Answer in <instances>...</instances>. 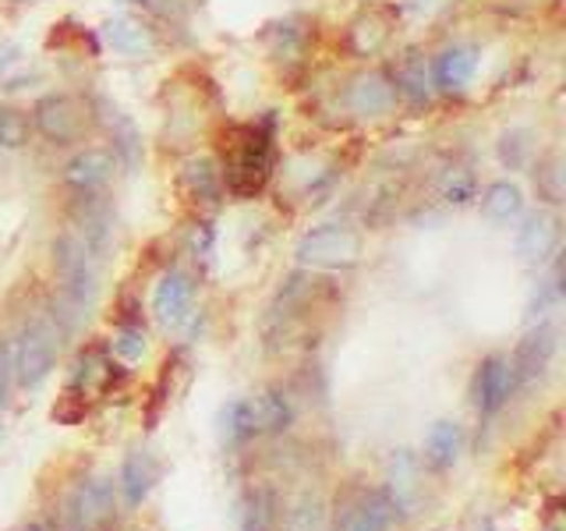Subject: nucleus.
<instances>
[{
  "label": "nucleus",
  "instance_id": "412c9836",
  "mask_svg": "<svg viewBox=\"0 0 566 531\" xmlns=\"http://www.w3.org/2000/svg\"><path fill=\"white\" fill-rule=\"evenodd\" d=\"M397 85V96L411 100V103H429L432 100V67L424 58L411 53L397 64V75H389Z\"/></svg>",
  "mask_w": 566,
  "mask_h": 531
},
{
  "label": "nucleus",
  "instance_id": "393cba45",
  "mask_svg": "<svg viewBox=\"0 0 566 531\" xmlns=\"http://www.w3.org/2000/svg\"><path fill=\"white\" fill-rule=\"evenodd\" d=\"M457 454H460V425L436 421L429 439H424V457H429L436 468H453Z\"/></svg>",
  "mask_w": 566,
  "mask_h": 531
},
{
  "label": "nucleus",
  "instance_id": "9d476101",
  "mask_svg": "<svg viewBox=\"0 0 566 531\" xmlns=\"http://www.w3.org/2000/svg\"><path fill=\"white\" fill-rule=\"evenodd\" d=\"M389 40H394V22H389V14L379 8H368L358 18H350V25L344 32V46L350 58H358V61L379 58L389 46Z\"/></svg>",
  "mask_w": 566,
  "mask_h": 531
},
{
  "label": "nucleus",
  "instance_id": "cd10ccee",
  "mask_svg": "<svg viewBox=\"0 0 566 531\" xmlns=\"http://www.w3.org/2000/svg\"><path fill=\"white\" fill-rule=\"evenodd\" d=\"M35 128L32 117L25 111H14V106H0V149H25L32 142Z\"/></svg>",
  "mask_w": 566,
  "mask_h": 531
},
{
  "label": "nucleus",
  "instance_id": "72a5a7b5",
  "mask_svg": "<svg viewBox=\"0 0 566 531\" xmlns=\"http://www.w3.org/2000/svg\"><path fill=\"white\" fill-rule=\"evenodd\" d=\"M11 351L8 347H0V407H4V400H8V383H11Z\"/></svg>",
  "mask_w": 566,
  "mask_h": 531
},
{
  "label": "nucleus",
  "instance_id": "a878e982",
  "mask_svg": "<svg viewBox=\"0 0 566 531\" xmlns=\"http://www.w3.org/2000/svg\"><path fill=\"white\" fill-rule=\"evenodd\" d=\"M276 521V500L270 489H252L241 503V531H270Z\"/></svg>",
  "mask_w": 566,
  "mask_h": 531
},
{
  "label": "nucleus",
  "instance_id": "7ed1b4c3",
  "mask_svg": "<svg viewBox=\"0 0 566 531\" xmlns=\"http://www.w3.org/2000/svg\"><path fill=\"white\" fill-rule=\"evenodd\" d=\"M64 323L57 319H35L22 330L18 344L11 351V372L14 379L22 386H40L53 365H57V354H61V336H64Z\"/></svg>",
  "mask_w": 566,
  "mask_h": 531
},
{
  "label": "nucleus",
  "instance_id": "0eeeda50",
  "mask_svg": "<svg viewBox=\"0 0 566 531\" xmlns=\"http://www.w3.org/2000/svg\"><path fill=\"white\" fill-rule=\"evenodd\" d=\"M513 389H517V379H513V362L506 354H489V358L478 365L474 372V407L482 415H495L503 412L506 400L513 397Z\"/></svg>",
  "mask_w": 566,
  "mask_h": 531
},
{
  "label": "nucleus",
  "instance_id": "2eb2a0df",
  "mask_svg": "<svg viewBox=\"0 0 566 531\" xmlns=\"http://www.w3.org/2000/svg\"><path fill=\"white\" fill-rule=\"evenodd\" d=\"M103 35L117 53H124V58H149V53H156V46H159L156 32L142 22V18H132V14L111 18V22L103 25Z\"/></svg>",
  "mask_w": 566,
  "mask_h": 531
},
{
  "label": "nucleus",
  "instance_id": "b1692460",
  "mask_svg": "<svg viewBox=\"0 0 566 531\" xmlns=\"http://www.w3.org/2000/svg\"><path fill=\"white\" fill-rule=\"evenodd\" d=\"M255 436V418H252V400H230L220 412V439L223 447H241Z\"/></svg>",
  "mask_w": 566,
  "mask_h": 531
},
{
  "label": "nucleus",
  "instance_id": "423d86ee",
  "mask_svg": "<svg viewBox=\"0 0 566 531\" xmlns=\"http://www.w3.org/2000/svg\"><path fill=\"white\" fill-rule=\"evenodd\" d=\"M114 518V482L88 478L67 500V524L75 531H103Z\"/></svg>",
  "mask_w": 566,
  "mask_h": 531
},
{
  "label": "nucleus",
  "instance_id": "5701e85b",
  "mask_svg": "<svg viewBox=\"0 0 566 531\" xmlns=\"http://www.w3.org/2000/svg\"><path fill=\"white\" fill-rule=\"evenodd\" d=\"M482 212L495 223H510L524 212V191L513 181H492L482 195Z\"/></svg>",
  "mask_w": 566,
  "mask_h": 531
},
{
  "label": "nucleus",
  "instance_id": "2f4dec72",
  "mask_svg": "<svg viewBox=\"0 0 566 531\" xmlns=\"http://www.w3.org/2000/svg\"><path fill=\"white\" fill-rule=\"evenodd\" d=\"M114 354H120L124 362H138L146 354V333L135 323H124L114 336Z\"/></svg>",
  "mask_w": 566,
  "mask_h": 531
},
{
  "label": "nucleus",
  "instance_id": "bb28decb",
  "mask_svg": "<svg viewBox=\"0 0 566 531\" xmlns=\"http://www.w3.org/2000/svg\"><path fill=\"white\" fill-rule=\"evenodd\" d=\"M439 195H442V202H450V206H468L471 199H478V177H474V170L471 167L442 170Z\"/></svg>",
  "mask_w": 566,
  "mask_h": 531
},
{
  "label": "nucleus",
  "instance_id": "e433bc0d",
  "mask_svg": "<svg viewBox=\"0 0 566 531\" xmlns=\"http://www.w3.org/2000/svg\"><path fill=\"white\" fill-rule=\"evenodd\" d=\"M29 531H46V528H43V524H32Z\"/></svg>",
  "mask_w": 566,
  "mask_h": 531
},
{
  "label": "nucleus",
  "instance_id": "39448f33",
  "mask_svg": "<svg viewBox=\"0 0 566 531\" xmlns=\"http://www.w3.org/2000/svg\"><path fill=\"white\" fill-rule=\"evenodd\" d=\"M344 103L354 117L361 121H379L386 114L397 111V85L389 79V71H379V67H368V71H358L347 88H344Z\"/></svg>",
  "mask_w": 566,
  "mask_h": 531
},
{
  "label": "nucleus",
  "instance_id": "f03ea898",
  "mask_svg": "<svg viewBox=\"0 0 566 531\" xmlns=\"http://www.w3.org/2000/svg\"><path fill=\"white\" fill-rule=\"evenodd\" d=\"M32 128L40 132L50 146H75L93 128V103L71 93H46L32 106Z\"/></svg>",
  "mask_w": 566,
  "mask_h": 531
},
{
  "label": "nucleus",
  "instance_id": "c9c22d12",
  "mask_svg": "<svg viewBox=\"0 0 566 531\" xmlns=\"http://www.w3.org/2000/svg\"><path fill=\"white\" fill-rule=\"evenodd\" d=\"M103 531H132V528H111V524H106Z\"/></svg>",
  "mask_w": 566,
  "mask_h": 531
},
{
  "label": "nucleus",
  "instance_id": "6e6552de",
  "mask_svg": "<svg viewBox=\"0 0 566 531\" xmlns=\"http://www.w3.org/2000/svg\"><path fill=\"white\" fill-rule=\"evenodd\" d=\"M556 358V326H548L545 319L535 326V330H527V336L517 344V354H513V379H517V386H535L548 365H553Z\"/></svg>",
  "mask_w": 566,
  "mask_h": 531
},
{
  "label": "nucleus",
  "instance_id": "c85d7f7f",
  "mask_svg": "<svg viewBox=\"0 0 566 531\" xmlns=\"http://www.w3.org/2000/svg\"><path fill=\"white\" fill-rule=\"evenodd\" d=\"M535 188H538V199H545L548 206L563 202V159H559V153H548L545 159H538Z\"/></svg>",
  "mask_w": 566,
  "mask_h": 531
},
{
  "label": "nucleus",
  "instance_id": "20e7f679",
  "mask_svg": "<svg viewBox=\"0 0 566 531\" xmlns=\"http://www.w3.org/2000/svg\"><path fill=\"white\" fill-rule=\"evenodd\" d=\"M361 235L354 227L344 223H326L308 230L305 238L297 241L294 256L305 270H350L361 259Z\"/></svg>",
  "mask_w": 566,
  "mask_h": 531
},
{
  "label": "nucleus",
  "instance_id": "aec40b11",
  "mask_svg": "<svg viewBox=\"0 0 566 531\" xmlns=\"http://www.w3.org/2000/svg\"><path fill=\"white\" fill-rule=\"evenodd\" d=\"M114 383V362L106 358V351H99V347H88L82 358H78V365H75V376H71V389L75 394H82V397H88V394H103L106 386Z\"/></svg>",
  "mask_w": 566,
  "mask_h": 531
},
{
  "label": "nucleus",
  "instance_id": "f257e3e1",
  "mask_svg": "<svg viewBox=\"0 0 566 531\" xmlns=\"http://www.w3.org/2000/svg\"><path fill=\"white\" fill-rule=\"evenodd\" d=\"M276 167V156H273V142L265 132L259 128H244L234 142L227 146V156L220 164L223 174V191L230 199H255V195L265 191Z\"/></svg>",
  "mask_w": 566,
  "mask_h": 531
},
{
  "label": "nucleus",
  "instance_id": "1a4fd4ad",
  "mask_svg": "<svg viewBox=\"0 0 566 531\" xmlns=\"http://www.w3.org/2000/svg\"><path fill=\"white\" fill-rule=\"evenodd\" d=\"M117 170V156L106 146H85L67 159L64 185L75 195H96Z\"/></svg>",
  "mask_w": 566,
  "mask_h": 531
},
{
  "label": "nucleus",
  "instance_id": "dca6fc26",
  "mask_svg": "<svg viewBox=\"0 0 566 531\" xmlns=\"http://www.w3.org/2000/svg\"><path fill=\"white\" fill-rule=\"evenodd\" d=\"M265 46H270L273 61L301 64L308 58V22L305 18H283V22L265 29Z\"/></svg>",
  "mask_w": 566,
  "mask_h": 531
},
{
  "label": "nucleus",
  "instance_id": "4468645a",
  "mask_svg": "<svg viewBox=\"0 0 566 531\" xmlns=\"http://www.w3.org/2000/svg\"><path fill=\"white\" fill-rule=\"evenodd\" d=\"M181 191L199 206H217L223 199V174L212 156H191L181 167Z\"/></svg>",
  "mask_w": 566,
  "mask_h": 531
},
{
  "label": "nucleus",
  "instance_id": "6ab92c4d",
  "mask_svg": "<svg viewBox=\"0 0 566 531\" xmlns=\"http://www.w3.org/2000/svg\"><path fill=\"white\" fill-rule=\"evenodd\" d=\"M159 478V465L153 460V454L146 450H135L124 457V468H120V492H124V503L128 507H142V500L153 492Z\"/></svg>",
  "mask_w": 566,
  "mask_h": 531
},
{
  "label": "nucleus",
  "instance_id": "473e14b6",
  "mask_svg": "<svg viewBox=\"0 0 566 531\" xmlns=\"http://www.w3.org/2000/svg\"><path fill=\"white\" fill-rule=\"evenodd\" d=\"M287 531H323V513H318L315 500H305L294 513H291V524Z\"/></svg>",
  "mask_w": 566,
  "mask_h": 531
},
{
  "label": "nucleus",
  "instance_id": "9b49d317",
  "mask_svg": "<svg viewBox=\"0 0 566 531\" xmlns=\"http://www.w3.org/2000/svg\"><path fill=\"white\" fill-rule=\"evenodd\" d=\"M559 248V217L548 209L531 212L517 230V256L527 266H545Z\"/></svg>",
  "mask_w": 566,
  "mask_h": 531
},
{
  "label": "nucleus",
  "instance_id": "ddd939ff",
  "mask_svg": "<svg viewBox=\"0 0 566 531\" xmlns=\"http://www.w3.org/2000/svg\"><path fill=\"white\" fill-rule=\"evenodd\" d=\"M478 71V50L468 43H453L432 64V85L439 93H464Z\"/></svg>",
  "mask_w": 566,
  "mask_h": 531
},
{
  "label": "nucleus",
  "instance_id": "4be33fe9",
  "mask_svg": "<svg viewBox=\"0 0 566 531\" xmlns=\"http://www.w3.org/2000/svg\"><path fill=\"white\" fill-rule=\"evenodd\" d=\"M252 418H255V436L259 433H283L294 418L291 397L283 389H265L262 397H252Z\"/></svg>",
  "mask_w": 566,
  "mask_h": 531
},
{
  "label": "nucleus",
  "instance_id": "a211bd4d",
  "mask_svg": "<svg viewBox=\"0 0 566 531\" xmlns=\"http://www.w3.org/2000/svg\"><path fill=\"white\" fill-rule=\"evenodd\" d=\"M93 117L96 121H103V128L111 132V138H114V156H117V164H128V167H135L138 164V156H142V142H138V132H135V124H132V117L128 114H120L117 106H111V103H96L93 106Z\"/></svg>",
  "mask_w": 566,
  "mask_h": 531
},
{
  "label": "nucleus",
  "instance_id": "c756f323",
  "mask_svg": "<svg viewBox=\"0 0 566 531\" xmlns=\"http://www.w3.org/2000/svg\"><path fill=\"white\" fill-rule=\"evenodd\" d=\"M531 153H535V142H531V132H524V128L503 132V138H500V159H503V167H510V170H524V167H527V159H531Z\"/></svg>",
  "mask_w": 566,
  "mask_h": 531
},
{
  "label": "nucleus",
  "instance_id": "f3484780",
  "mask_svg": "<svg viewBox=\"0 0 566 531\" xmlns=\"http://www.w3.org/2000/svg\"><path fill=\"white\" fill-rule=\"evenodd\" d=\"M389 518H394V503L386 492H365L358 496L336 521V531H386Z\"/></svg>",
  "mask_w": 566,
  "mask_h": 531
},
{
  "label": "nucleus",
  "instance_id": "7c9ffc66",
  "mask_svg": "<svg viewBox=\"0 0 566 531\" xmlns=\"http://www.w3.org/2000/svg\"><path fill=\"white\" fill-rule=\"evenodd\" d=\"M556 301H559V270H553V277L548 280H542L538 288H535V294H531V301H527V323H542V319L556 309Z\"/></svg>",
  "mask_w": 566,
  "mask_h": 531
},
{
  "label": "nucleus",
  "instance_id": "f8f14e48",
  "mask_svg": "<svg viewBox=\"0 0 566 531\" xmlns=\"http://www.w3.org/2000/svg\"><path fill=\"white\" fill-rule=\"evenodd\" d=\"M191 301H195V283L188 273L181 270H170L159 277L156 291H153V312L164 326H181L188 312H191Z\"/></svg>",
  "mask_w": 566,
  "mask_h": 531
},
{
  "label": "nucleus",
  "instance_id": "f704fd0d",
  "mask_svg": "<svg viewBox=\"0 0 566 531\" xmlns=\"http://www.w3.org/2000/svg\"><path fill=\"white\" fill-rule=\"evenodd\" d=\"M407 8L418 11V14H436L442 8H450V0H407Z\"/></svg>",
  "mask_w": 566,
  "mask_h": 531
}]
</instances>
